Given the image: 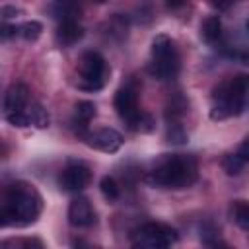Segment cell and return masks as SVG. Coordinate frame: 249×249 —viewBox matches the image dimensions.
Segmentation results:
<instances>
[{"label": "cell", "mask_w": 249, "mask_h": 249, "mask_svg": "<svg viewBox=\"0 0 249 249\" xmlns=\"http://www.w3.org/2000/svg\"><path fill=\"white\" fill-rule=\"evenodd\" d=\"M51 10L60 21H78L82 14V0H54Z\"/></svg>", "instance_id": "13"}, {"label": "cell", "mask_w": 249, "mask_h": 249, "mask_svg": "<svg viewBox=\"0 0 249 249\" xmlns=\"http://www.w3.org/2000/svg\"><path fill=\"white\" fill-rule=\"evenodd\" d=\"M247 31H249V19H247Z\"/></svg>", "instance_id": "27"}, {"label": "cell", "mask_w": 249, "mask_h": 249, "mask_svg": "<svg viewBox=\"0 0 249 249\" xmlns=\"http://www.w3.org/2000/svg\"><path fill=\"white\" fill-rule=\"evenodd\" d=\"M89 179H91V173L84 163H70L62 169V173L58 177V183L64 191L78 193L89 183Z\"/></svg>", "instance_id": "8"}, {"label": "cell", "mask_w": 249, "mask_h": 249, "mask_svg": "<svg viewBox=\"0 0 249 249\" xmlns=\"http://www.w3.org/2000/svg\"><path fill=\"white\" fill-rule=\"evenodd\" d=\"M177 237H179L177 231L171 226L161 224V222H146L130 233L132 245L142 247V249H163V247L173 245Z\"/></svg>", "instance_id": "6"}, {"label": "cell", "mask_w": 249, "mask_h": 249, "mask_svg": "<svg viewBox=\"0 0 249 249\" xmlns=\"http://www.w3.org/2000/svg\"><path fill=\"white\" fill-rule=\"evenodd\" d=\"M74 113H76V121L82 126H86L95 117V105L91 101H78L74 107Z\"/></svg>", "instance_id": "17"}, {"label": "cell", "mask_w": 249, "mask_h": 249, "mask_svg": "<svg viewBox=\"0 0 249 249\" xmlns=\"http://www.w3.org/2000/svg\"><path fill=\"white\" fill-rule=\"evenodd\" d=\"M86 142L95 150L113 154L123 146V136L113 128H99L95 132L86 134Z\"/></svg>", "instance_id": "9"}, {"label": "cell", "mask_w": 249, "mask_h": 249, "mask_svg": "<svg viewBox=\"0 0 249 249\" xmlns=\"http://www.w3.org/2000/svg\"><path fill=\"white\" fill-rule=\"evenodd\" d=\"M165 4H167L169 10H179V8L185 6V0H165Z\"/></svg>", "instance_id": "25"}, {"label": "cell", "mask_w": 249, "mask_h": 249, "mask_svg": "<svg viewBox=\"0 0 249 249\" xmlns=\"http://www.w3.org/2000/svg\"><path fill=\"white\" fill-rule=\"evenodd\" d=\"M245 165V160L239 154H226L222 160V167L228 175H237Z\"/></svg>", "instance_id": "18"}, {"label": "cell", "mask_w": 249, "mask_h": 249, "mask_svg": "<svg viewBox=\"0 0 249 249\" xmlns=\"http://www.w3.org/2000/svg\"><path fill=\"white\" fill-rule=\"evenodd\" d=\"M247 95H249V74H237L226 78L212 91L210 119L222 121L239 115L245 107Z\"/></svg>", "instance_id": "3"}, {"label": "cell", "mask_w": 249, "mask_h": 249, "mask_svg": "<svg viewBox=\"0 0 249 249\" xmlns=\"http://www.w3.org/2000/svg\"><path fill=\"white\" fill-rule=\"evenodd\" d=\"M198 177V163L189 154H165L150 171L148 183L160 189H187Z\"/></svg>", "instance_id": "2"}, {"label": "cell", "mask_w": 249, "mask_h": 249, "mask_svg": "<svg viewBox=\"0 0 249 249\" xmlns=\"http://www.w3.org/2000/svg\"><path fill=\"white\" fill-rule=\"evenodd\" d=\"M43 210V198L29 183L18 181L6 187L0 206L2 226H27L39 218Z\"/></svg>", "instance_id": "1"}, {"label": "cell", "mask_w": 249, "mask_h": 249, "mask_svg": "<svg viewBox=\"0 0 249 249\" xmlns=\"http://www.w3.org/2000/svg\"><path fill=\"white\" fill-rule=\"evenodd\" d=\"M29 89L25 84H12L6 93H4V111L6 113H12V111H23L27 105H29Z\"/></svg>", "instance_id": "11"}, {"label": "cell", "mask_w": 249, "mask_h": 249, "mask_svg": "<svg viewBox=\"0 0 249 249\" xmlns=\"http://www.w3.org/2000/svg\"><path fill=\"white\" fill-rule=\"evenodd\" d=\"M212 2H222V0H212Z\"/></svg>", "instance_id": "28"}, {"label": "cell", "mask_w": 249, "mask_h": 249, "mask_svg": "<svg viewBox=\"0 0 249 249\" xmlns=\"http://www.w3.org/2000/svg\"><path fill=\"white\" fill-rule=\"evenodd\" d=\"M237 154L245 160V161H249V134L243 138V142L239 144V150H237Z\"/></svg>", "instance_id": "22"}, {"label": "cell", "mask_w": 249, "mask_h": 249, "mask_svg": "<svg viewBox=\"0 0 249 249\" xmlns=\"http://www.w3.org/2000/svg\"><path fill=\"white\" fill-rule=\"evenodd\" d=\"M230 214H231V220L239 228L249 231V202L247 200H235L230 208Z\"/></svg>", "instance_id": "16"}, {"label": "cell", "mask_w": 249, "mask_h": 249, "mask_svg": "<svg viewBox=\"0 0 249 249\" xmlns=\"http://www.w3.org/2000/svg\"><path fill=\"white\" fill-rule=\"evenodd\" d=\"M89 2H95V4H103L105 0H89Z\"/></svg>", "instance_id": "26"}, {"label": "cell", "mask_w": 249, "mask_h": 249, "mask_svg": "<svg viewBox=\"0 0 249 249\" xmlns=\"http://www.w3.org/2000/svg\"><path fill=\"white\" fill-rule=\"evenodd\" d=\"M16 33H18L16 25H2V39H8V37H12Z\"/></svg>", "instance_id": "24"}, {"label": "cell", "mask_w": 249, "mask_h": 249, "mask_svg": "<svg viewBox=\"0 0 249 249\" xmlns=\"http://www.w3.org/2000/svg\"><path fill=\"white\" fill-rule=\"evenodd\" d=\"M115 109L119 117L128 124L130 130H150L152 119L138 107V93L134 88L124 86L115 93Z\"/></svg>", "instance_id": "5"}, {"label": "cell", "mask_w": 249, "mask_h": 249, "mask_svg": "<svg viewBox=\"0 0 249 249\" xmlns=\"http://www.w3.org/2000/svg\"><path fill=\"white\" fill-rule=\"evenodd\" d=\"M41 31H43V25L39 21H25L23 25L18 27V33L25 41H37L41 37Z\"/></svg>", "instance_id": "19"}, {"label": "cell", "mask_w": 249, "mask_h": 249, "mask_svg": "<svg viewBox=\"0 0 249 249\" xmlns=\"http://www.w3.org/2000/svg\"><path fill=\"white\" fill-rule=\"evenodd\" d=\"M222 37V21H220V18L218 16H210V18H206L204 21H202V25H200V39L204 41V43H216L218 39Z\"/></svg>", "instance_id": "14"}, {"label": "cell", "mask_w": 249, "mask_h": 249, "mask_svg": "<svg viewBox=\"0 0 249 249\" xmlns=\"http://www.w3.org/2000/svg\"><path fill=\"white\" fill-rule=\"evenodd\" d=\"M18 14H19V10H16L14 6H4V8H2V18H4V19L14 18V16H18Z\"/></svg>", "instance_id": "23"}, {"label": "cell", "mask_w": 249, "mask_h": 249, "mask_svg": "<svg viewBox=\"0 0 249 249\" xmlns=\"http://www.w3.org/2000/svg\"><path fill=\"white\" fill-rule=\"evenodd\" d=\"M84 37V27L78 21H60L54 31V41L60 47H70Z\"/></svg>", "instance_id": "12"}, {"label": "cell", "mask_w": 249, "mask_h": 249, "mask_svg": "<svg viewBox=\"0 0 249 249\" xmlns=\"http://www.w3.org/2000/svg\"><path fill=\"white\" fill-rule=\"evenodd\" d=\"M25 115H27V119H29V126H31V124L37 126V128L49 126V113H47V109H45L43 105H39V103H29V105L25 107Z\"/></svg>", "instance_id": "15"}, {"label": "cell", "mask_w": 249, "mask_h": 249, "mask_svg": "<svg viewBox=\"0 0 249 249\" xmlns=\"http://www.w3.org/2000/svg\"><path fill=\"white\" fill-rule=\"evenodd\" d=\"M152 62L150 72L160 80H171L177 76L181 60L175 43L167 35H156L152 41Z\"/></svg>", "instance_id": "4"}, {"label": "cell", "mask_w": 249, "mask_h": 249, "mask_svg": "<svg viewBox=\"0 0 249 249\" xmlns=\"http://www.w3.org/2000/svg\"><path fill=\"white\" fill-rule=\"evenodd\" d=\"M68 222L76 228H89L95 224V210L88 198L78 196L68 206Z\"/></svg>", "instance_id": "10"}, {"label": "cell", "mask_w": 249, "mask_h": 249, "mask_svg": "<svg viewBox=\"0 0 249 249\" xmlns=\"http://www.w3.org/2000/svg\"><path fill=\"white\" fill-rule=\"evenodd\" d=\"M99 187H101V193H103V196L107 200H117L119 198V187H117L113 177H103Z\"/></svg>", "instance_id": "21"}, {"label": "cell", "mask_w": 249, "mask_h": 249, "mask_svg": "<svg viewBox=\"0 0 249 249\" xmlns=\"http://www.w3.org/2000/svg\"><path fill=\"white\" fill-rule=\"evenodd\" d=\"M80 88L82 89H101L107 78V62L95 51H86L78 62Z\"/></svg>", "instance_id": "7"}, {"label": "cell", "mask_w": 249, "mask_h": 249, "mask_svg": "<svg viewBox=\"0 0 249 249\" xmlns=\"http://www.w3.org/2000/svg\"><path fill=\"white\" fill-rule=\"evenodd\" d=\"M167 140L169 142H175V144H183L187 140V132L181 128L179 123L167 121Z\"/></svg>", "instance_id": "20"}]
</instances>
